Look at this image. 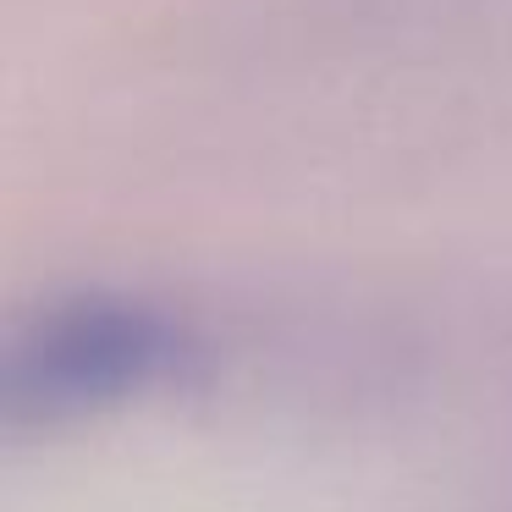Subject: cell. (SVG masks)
<instances>
[{
    "instance_id": "1",
    "label": "cell",
    "mask_w": 512,
    "mask_h": 512,
    "mask_svg": "<svg viewBox=\"0 0 512 512\" xmlns=\"http://www.w3.org/2000/svg\"><path fill=\"white\" fill-rule=\"evenodd\" d=\"M171 358V325L144 309L78 303L39 331V347L17 364V397L34 391L39 408L100 397L111 386H133L138 375Z\"/></svg>"
}]
</instances>
